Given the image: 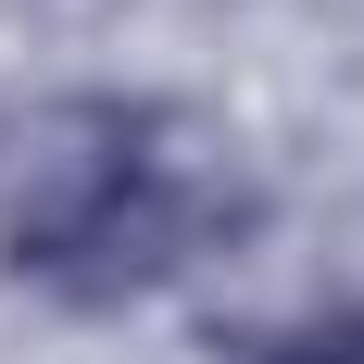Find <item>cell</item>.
<instances>
[{
  "instance_id": "6da1fadb",
  "label": "cell",
  "mask_w": 364,
  "mask_h": 364,
  "mask_svg": "<svg viewBox=\"0 0 364 364\" xmlns=\"http://www.w3.org/2000/svg\"><path fill=\"white\" fill-rule=\"evenodd\" d=\"M214 239V188L188 176V151H164V113L113 101V88H63L38 101L0 151V252L13 277L63 301H139Z\"/></svg>"
},
{
  "instance_id": "7a4b0ae2",
  "label": "cell",
  "mask_w": 364,
  "mask_h": 364,
  "mask_svg": "<svg viewBox=\"0 0 364 364\" xmlns=\"http://www.w3.org/2000/svg\"><path fill=\"white\" fill-rule=\"evenodd\" d=\"M252 364H364V327H289V339H264Z\"/></svg>"
}]
</instances>
